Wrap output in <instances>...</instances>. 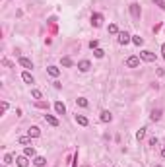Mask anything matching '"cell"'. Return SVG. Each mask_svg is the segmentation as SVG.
Returning <instances> with one entry per match:
<instances>
[{
    "label": "cell",
    "mask_w": 165,
    "mask_h": 167,
    "mask_svg": "<svg viewBox=\"0 0 165 167\" xmlns=\"http://www.w3.org/2000/svg\"><path fill=\"white\" fill-rule=\"evenodd\" d=\"M117 41H119V45H128L132 41V35H128L126 31H119V35H117Z\"/></svg>",
    "instance_id": "cell-1"
},
{
    "label": "cell",
    "mask_w": 165,
    "mask_h": 167,
    "mask_svg": "<svg viewBox=\"0 0 165 167\" xmlns=\"http://www.w3.org/2000/svg\"><path fill=\"white\" fill-rule=\"evenodd\" d=\"M130 14H132V18L134 20H140V16H142V10H140V4H136V2H132L130 4Z\"/></svg>",
    "instance_id": "cell-2"
},
{
    "label": "cell",
    "mask_w": 165,
    "mask_h": 167,
    "mask_svg": "<svg viewBox=\"0 0 165 167\" xmlns=\"http://www.w3.org/2000/svg\"><path fill=\"white\" fill-rule=\"evenodd\" d=\"M140 59L146 60V62H153V60H156V55H153L152 51H142V53H140Z\"/></svg>",
    "instance_id": "cell-3"
},
{
    "label": "cell",
    "mask_w": 165,
    "mask_h": 167,
    "mask_svg": "<svg viewBox=\"0 0 165 167\" xmlns=\"http://www.w3.org/2000/svg\"><path fill=\"white\" fill-rule=\"evenodd\" d=\"M78 70L80 72H89V70H91V62H89V60H80L78 62Z\"/></svg>",
    "instance_id": "cell-4"
},
{
    "label": "cell",
    "mask_w": 165,
    "mask_h": 167,
    "mask_svg": "<svg viewBox=\"0 0 165 167\" xmlns=\"http://www.w3.org/2000/svg\"><path fill=\"white\" fill-rule=\"evenodd\" d=\"M91 23H93V27H101V25H103V16L101 14H91Z\"/></svg>",
    "instance_id": "cell-5"
},
{
    "label": "cell",
    "mask_w": 165,
    "mask_h": 167,
    "mask_svg": "<svg viewBox=\"0 0 165 167\" xmlns=\"http://www.w3.org/2000/svg\"><path fill=\"white\" fill-rule=\"evenodd\" d=\"M16 163H18V167H27L29 165V158L27 155H18V158H16Z\"/></svg>",
    "instance_id": "cell-6"
},
{
    "label": "cell",
    "mask_w": 165,
    "mask_h": 167,
    "mask_svg": "<svg viewBox=\"0 0 165 167\" xmlns=\"http://www.w3.org/2000/svg\"><path fill=\"white\" fill-rule=\"evenodd\" d=\"M138 64H140V59H138V56H128V59H126V66H128V68H136Z\"/></svg>",
    "instance_id": "cell-7"
},
{
    "label": "cell",
    "mask_w": 165,
    "mask_h": 167,
    "mask_svg": "<svg viewBox=\"0 0 165 167\" xmlns=\"http://www.w3.org/2000/svg\"><path fill=\"white\" fill-rule=\"evenodd\" d=\"M20 64H22L25 70H31V68H33V62H31L29 59H25V56H20Z\"/></svg>",
    "instance_id": "cell-8"
},
{
    "label": "cell",
    "mask_w": 165,
    "mask_h": 167,
    "mask_svg": "<svg viewBox=\"0 0 165 167\" xmlns=\"http://www.w3.org/2000/svg\"><path fill=\"white\" fill-rule=\"evenodd\" d=\"M27 136H31V138H39V136H41V130H39V126H29V130H27Z\"/></svg>",
    "instance_id": "cell-9"
},
{
    "label": "cell",
    "mask_w": 165,
    "mask_h": 167,
    "mask_svg": "<svg viewBox=\"0 0 165 167\" xmlns=\"http://www.w3.org/2000/svg\"><path fill=\"white\" fill-rule=\"evenodd\" d=\"M22 80H23L25 84H35V78L31 76V72H29V70H25L23 74H22Z\"/></svg>",
    "instance_id": "cell-10"
},
{
    "label": "cell",
    "mask_w": 165,
    "mask_h": 167,
    "mask_svg": "<svg viewBox=\"0 0 165 167\" xmlns=\"http://www.w3.org/2000/svg\"><path fill=\"white\" fill-rule=\"evenodd\" d=\"M55 111H56L58 115H64V113H66V105H64L62 101H56V103H55Z\"/></svg>",
    "instance_id": "cell-11"
},
{
    "label": "cell",
    "mask_w": 165,
    "mask_h": 167,
    "mask_svg": "<svg viewBox=\"0 0 165 167\" xmlns=\"http://www.w3.org/2000/svg\"><path fill=\"white\" fill-rule=\"evenodd\" d=\"M101 123H111V121H113V115H111L109 111H101Z\"/></svg>",
    "instance_id": "cell-12"
},
{
    "label": "cell",
    "mask_w": 165,
    "mask_h": 167,
    "mask_svg": "<svg viewBox=\"0 0 165 167\" xmlns=\"http://www.w3.org/2000/svg\"><path fill=\"white\" fill-rule=\"evenodd\" d=\"M76 123L80 124V126H88V124H89L88 117H84V115H76Z\"/></svg>",
    "instance_id": "cell-13"
},
{
    "label": "cell",
    "mask_w": 165,
    "mask_h": 167,
    "mask_svg": "<svg viewBox=\"0 0 165 167\" xmlns=\"http://www.w3.org/2000/svg\"><path fill=\"white\" fill-rule=\"evenodd\" d=\"M33 163H35L37 167H45V163H47V159L43 158V155H35V158H33Z\"/></svg>",
    "instance_id": "cell-14"
},
{
    "label": "cell",
    "mask_w": 165,
    "mask_h": 167,
    "mask_svg": "<svg viewBox=\"0 0 165 167\" xmlns=\"http://www.w3.org/2000/svg\"><path fill=\"white\" fill-rule=\"evenodd\" d=\"M45 121L51 124V126H58V119L52 117V115H45Z\"/></svg>",
    "instance_id": "cell-15"
},
{
    "label": "cell",
    "mask_w": 165,
    "mask_h": 167,
    "mask_svg": "<svg viewBox=\"0 0 165 167\" xmlns=\"http://www.w3.org/2000/svg\"><path fill=\"white\" fill-rule=\"evenodd\" d=\"M47 72H49L52 78H58V76H60V68H56V66H49V68H47Z\"/></svg>",
    "instance_id": "cell-16"
},
{
    "label": "cell",
    "mask_w": 165,
    "mask_h": 167,
    "mask_svg": "<svg viewBox=\"0 0 165 167\" xmlns=\"http://www.w3.org/2000/svg\"><path fill=\"white\" fill-rule=\"evenodd\" d=\"M23 155H27V158H35V148H33V146H25Z\"/></svg>",
    "instance_id": "cell-17"
},
{
    "label": "cell",
    "mask_w": 165,
    "mask_h": 167,
    "mask_svg": "<svg viewBox=\"0 0 165 167\" xmlns=\"http://www.w3.org/2000/svg\"><path fill=\"white\" fill-rule=\"evenodd\" d=\"M150 119H152V121H159V119H161V109H153Z\"/></svg>",
    "instance_id": "cell-18"
},
{
    "label": "cell",
    "mask_w": 165,
    "mask_h": 167,
    "mask_svg": "<svg viewBox=\"0 0 165 167\" xmlns=\"http://www.w3.org/2000/svg\"><path fill=\"white\" fill-rule=\"evenodd\" d=\"M107 31L111 35H119V27H117V23H109V27H107Z\"/></svg>",
    "instance_id": "cell-19"
},
{
    "label": "cell",
    "mask_w": 165,
    "mask_h": 167,
    "mask_svg": "<svg viewBox=\"0 0 165 167\" xmlns=\"http://www.w3.org/2000/svg\"><path fill=\"white\" fill-rule=\"evenodd\" d=\"M60 62H62V66H66V68H70V66H74V62H72V59H70V56H64V59H62Z\"/></svg>",
    "instance_id": "cell-20"
},
{
    "label": "cell",
    "mask_w": 165,
    "mask_h": 167,
    "mask_svg": "<svg viewBox=\"0 0 165 167\" xmlns=\"http://www.w3.org/2000/svg\"><path fill=\"white\" fill-rule=\"evenodd\" d=\"M132 43H134L136 47H140V45H144V39L140 37V35H132Z\"/></svg>",
    "instance_id": "cell-21"
},
{
    "label": "cell",
    "mask_w": 165,
    "mask_h": 167,
    "mask_svg": "<svg viewBox=\"0 0 165 167\" xmlns=\"http://www.w3.org/2000/svg\"><path fill=\"white\" fill-rule=\"evenodd\" d=\"M76 103H78V105H80V107H88V105H89V103H88V99H86V97H78V99H76Z\"/></svg>",
    "instance_id": "cell-22"
},
{
    "label": "cell",
    "mask_w": 165,
    "mask_h": 167,
    "mask_svg": "<svg viewBox=\"0 0 165 167\" xmlns=\"http://www.w3.org/2000/svg\"><path fill=\"white\" fill-rule=\"evenodd\" d=\"M18 142L25 146V144H29V142H31V136H20V138H18Z\"/></svg>",
    "instance_id": "cell-23"
},
{
    "label": "cell",
    "mask_w": 165,
    "mask_h": 167,
    "mask_svg": "<svg viewBox=\"0 0 165 167\" xmlns=\"http://www.w3.org/2000/svg\"><path fill=\"white\" fill-rule=\"evenodd\" d=\"M144 136H146V128H140V130L136 132V138H138V140H144Z\"/></svg>",
    "instance_id": "cell-24"
},
{
    "label": "cell",
    "mask_w": 165,
    "mask_h": 167,
    "mask_svg": "<svg viewBox=\"0 0 165 167\" xmlns=\"http://www.w3.org/2000/svg\"><path fill=\"white\" fill-rule=\"evenodd\" d=\"M93 55L97 56V59H103V56H105V51H103V49H95V51H93Z\"/></svg>",
    "instance_id": "cell-25"
},
{
    "label": "cell",
    "mask_w": 165,
    "mask_h": 167,
    "mask_svg": "<svg viewBox=\"0 0 165 167\" xmlns=\"http://www.w3.org/2000/svg\"><path fill=\"white\" fill-rule=\"evenodd\" d=\"M31 95H33L35 99H41V97H43V93H41V90H31Z\"/></svg>",
    "instance_id": "cell-26"
},
{
    "label": "cell",
    "mask_w": 165,
    "mask_h": 167,
    "mask_svg": "<svg viewBox=\"0 0 165 167\" xmlns=\"http://www.w3.org/2000/svg\"><path fill=\"white\" fill-rule=\"evenodd\" d=\"M6 111H8V103H6V101H2V103H0V115H4Z\"/></svg>",
    "instance_id": "cell-27"
},
{
    "label": "cell",
    "mask_w": 165,
    "mask_h": 167,
    "mask_svg": "<svg viewBox=\"0 0 165 167\" xmlns=\"http://www.w3.org/2000/svg\"><path fill=\"white\" fill-rule=\"evenodd\" d=\"M12 154H6V155H4V163H6V165H10V163H12Z\"/></svg>",
    "instance_id": "cell-28"
},
{
    "label": "cell",
    "mask_w": 165,
    "mask_h": 167,
    "mask_svg": "<svg viewBox=\"0 0 165 167\" xmlns=\"http://www.w3.org/2000/svg\"><path fill=\"white\" fill-rule=\"evenodd\" d=\"M35 105L39 107V109H49V103H45V101H37Z\"/></svg>",
    "instance_id": "cell-29"
},
{
    "label": "cell",
    "mask_w": 165,
    "mask_h": 167,
    "mask_svg": "<svg viewBox=\"0 0 165 167\" xmlns=\"http://www.w3.org/2000/svg\"><path fill=\"white\" fill-rule=\"evenodd\" d=\"M89 49H91V51L99 49V41H91V43H89Z\"/></svg>",
    "instance_id": "cell-30"
},
{
    "label": "cell",
    "mask_w": 165,
    "mask_h": 167,
    "mask_svg": "<svg viewBox=\"0 0 165 167\" xmlns=\"http://www.w3.org/2000/svg\"><path fill=\"white\" fill-rule=\"evenodd\" d=\"M153 2H156V4H157V6L161 8V10H165V0H153Z\"/></svg>",
    "instance_id": "cell-31"
},
{
    "label": "cell",
    "mask_w": 165,
    "mask_h": 167,
    "mask_svg": "<svg viewBox=\"0 0 165 167\" xmlns=\"http://www.w3.org/2000/svg\"><path fill=\"white\" fill-rule=\"evenodd\" d=\"M150 146H157V138H150Z\"/></svg>",
    "instance_id": "cell-32"
},
{
    "label": "cell",
    "mask_w": 165,
    "mask_h": 167,
    "mask_svg": "<svg viewBox=\"0 0 165 167\" xmlns=\"http://www.w3.org/2000/svg\"><path fill=\"white\" fill-rule=\"evenodd\" d=\"M161 56H163V59H165V43L161 45Z\"/></svg>",
    "instance_id": "cell-33"
},
{
    "label": "cell",
    "mask_w": 165,
    "mask_h": 167,
    "mask_svg": "<svg viewBox=\"0 0 165 167\" xmlns=\"http://www.w3.org/2000/svg\"><path fill=\"white\" fill-rule=\"evenodd\" d=\"M161 155H163V158H165V150H163V152H161Z\"/></svg>",
    "instance_id": "cell-34"
},
{
    "label": "cell",
    "mask_w": 165,
    "mask_h": 167,
    "mask_svg": "<svg viewBox=\"0 0 165 167\" xmlns=\"http://www.w3.org/2000/svg\"><path fill=\"white\" fill-rule=\"evenodd\" d=\"M2 167H8V165H6V163H4V165H2Z\"/></svg>",
    "instance_id": "cell-35"
},
{
    "label": "cell",
    "mask_w": 165,
    "mask_h": 167,
    "mask_svg": "<svg viewBox=\"0 0 165 167\" xmlns=\"http://www.w3.org/2000/svg\"><path fill=\"white\" fill-rule=\"evenodd\" d=\"M156 167H161V165H156Z\"/></svg>",
    "instance_id": "cell-36"
}]
</instances>
